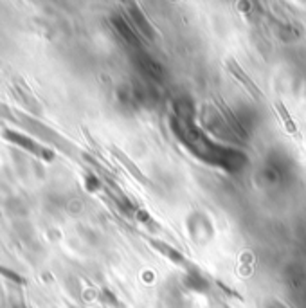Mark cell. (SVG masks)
<instances>
[{
  "label": "cell",
  "mask_w": 306,
  "mask_h": 308,
  "mask_svg": "<svg viewBox=\"0 0 306 308\" xmlns=\"http://www.w3.org/2000/svg\"><path fill=\"white\" fill-rule=\"evenodd\" d=\"M151 245L155 249H159L161 252H164L166 256H168L169 259H173V261H177V263H184V256L180 254L179 251H175L173 247H169V245H166V244H162V241H157V240H151Z\"/></svg>",
  "instance_id": "obj_4"
},
{
  "label": "cell",
  "mask_w": 306,
  "mask_h": 308,
  "mask_svg": "<svg viewBox=\"0 0 306 308\" xmlns=\"http://www.w3.org/2000/svg\"><path fill=\"white\" fill-rule=\"evenodd\" d=\"M276 108H277V112H279L281 119H283L285 128H287V130L290 131L292 136H295V137H297V128H295L294 121H292L290 114L287 112V108H285V105H283V103H281V101H276Z\"/></svg>",
  "instance_id": "obj_5"
},
{
  "label": "cell",
  "mask_w": 306,
  "mask_h": 308,
  "mask_svg": "<svg viewBox=\"0 0 306 308\" xmlns=\"http://www.w3.org/2000/svg\"><path fill=\"white\" fill-rule=\"evenodd\" d=\"M0 272H2V274H6V276H8V278L15 279V281L22 283V278H18V276H16V274H13V272H8V271H4V269H2V267H0Z\"/></svg>",
  "instance_id": "obj_6"
},
{
  "label": "cell",
  "mask_w": 306,
  "mask_h": 308,
  "mask_svg": "<svg viewBox=\"0 0 306 308\" xmlns=\"http://www.w3.org/2000/svg\"><path fill=\"white\" fill-rule=\"evenodd\" d=\"M114 155H116V157L119 159V161L123 162L124 166H126V169L132 173V175H134L135 179H139V181H141V182H144V184H146V182H148V179H146L144 175H142V173H141V169H139L137 166H135L134 162H132L130 159H128L126 155L123 153V151H121V150H117V148H114Z\"/></svg>",
  "instance_id": "obj_3"
},
{
  "label": "cell",
  "mask_w": 306,
  "mask_h": 308,
  "mask_svg": "<svg viewBox=\"0 0 306 308\" xmlns=\"http://www.w3.org/2000/svg\"><path fill=\"white\" fill-rule=\"evenodd\" d=\"M6 137H8L9 141H15V143H18V144H22V146H26L27 150H33V151H36V153H41L43 157H47V159L53 157V155H51V151H47V150H43V148L36 146V144L31 143L27 137L18 136V134H15V131H6Z\"/></svg>",
  "instance_id": "obj_2"
},
{
  "label": "cell",
  "mask_w": 306,
  "mask_h": 308,
  "mask_svg": "<svg viewBox=\"0 0 306 308\" xmlns=\"http://www.w3.org/2000/svg\"><path fill=\"white\" fill-rule=\"evenodd\" d=\"M227 69L232 72V74L236 76V78L239 79V81L243 83V85L247 86V89H249V92L254 96V98H259V96H261V91H259L258 86L254 85V81H252V79H250L249 76H247L245 72H243L242 69H239V65L236 63V60H232V58H229V60H227Z\"/></svg>",
  "instance_id": "obj_1"
}]
</instances>
